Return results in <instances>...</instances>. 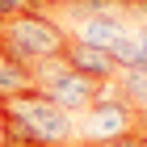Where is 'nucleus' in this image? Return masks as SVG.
Masks as SVG:
<instances>
[{
	"label": "nucleus",
	"instance_id": "nucleus-1",
	"mask_svg": "<svg viewBox=\"0 0 147 147\" xmlns=\"http://www.w3.org/2000/svg\"><path fill=\"white\" fill-rule=\"evenodd\" d=\"M63 46H67V30H63V21L46 17V13L9 17L0 25V55L21 63V67H34L38 59L63 55Z\"/></svg>",
	"mask_w": 147,
	"mask_h": 147
},
{
	"label": "nucleus",
	"instance_id": "nucleus-2",
	"mask_svg": "<svg viewBox=\"0 0 147 147\" xmlns=\"http://www.w3.org/2000/svg\"><path fill=\"white\" fill-rule=\"evenodd\" d=\"M0 109L9 113V118H17V122L34 135V143L42 147H67L76 143V122H71L67 109H59L46 92L38 88H25L17 92V97H9V101H0Z\"/></svg>",
	"mask_w": 147,
	"mask_h": 147
},
{
	"label": "nucleus",
	"instance_id": "nucleus-3",
	"mask_svg": "<svg viewBox=\"0 0 147 147\" xmlns=\"http://www.w3.org/2000/svg\"><path fill=\"white\" fill-rule=\"evenodd\" d=\"M30 80H34L38 92H46L59 109H67V113H84V109H88V105L113 84V80L101 84V80H88V76H80V71H71L67 63H63V55L38 59L34 67H30Z\"/></svg>",
	"mask_w": 147,
	"mask_h": 147
},
{
	"label": "nucleus",
	"instance_id": "nucleus-4",
	"mask_svg": "<svg viewBox=\"0 0 147 147\" xmlns=\"http://www.w3.org/2000/svg\"><path fill=\"white\" fill-rule=\"evenodd\" d=\"M126 130H139V113L118 97V88H105L97 101L84 109V122L76 126V143L84 147H97V143H109V139L126 135Z\"/></svg>",
	"mask_w": 147,
	"mask_h": 147
},
{
	"label": "nucleus",
	"instance_id": "nucleus-5",
	"mask_svg": "<svg viewBox=\"0 0 147 147\" xmlns=\"http://www.w3.org/2000/svg\"><path fill=\"white\" fill-rule=\"evenodd\" d=\"M63 63H67L71 71H80V76H88V80H101V84H109L113 71H118V67H113V59L105 55V51L76 42L71 34H67V46H63Z\"/></svg>",
	"mask_w": 147,
	"mask_h": 147
},
{
	"label": "nucleus",
	"instance_id": "nucleus-6",
	"mask_svg": "<svg viewBox=\"0 0 147 147\" xmlns=\"http://www.w3.org/2000/svg\"><path fill=\"white\" fill-rule=\"evenodd\" d=\"M122 34H130V21H126V17H88V21H80L76 30H71L76 42L97 46V51H109Z\"/></svg>",
	"mask_w": 147,
	"mask_h": 147
},
{
	"label": "nucleus",
	"instance_id": "nucleus-7",
	"mask_svg": "<svg viewBox=\"0 0 147 147\" xmlns=\"http://www.w3.org/2000/svg\"><path fill=\"white\" fill-rule=\"evenodd\" d=\"M59 9L76 17V21H88V17H122V0H59Z\"/></svg>",
	"mask_w": 147,
	"mask_h": 147
},
{
	"label": "nucleus",
	"instance_id": "nucleus-8",
	"mask_svg": "<svg viewBox=\"0 0 147 147\" xmlns=\"http://www.w3.org/2000/svg\"><path fill=\"white\" fill-rule=\"evenodd\" d=\"M34 88V80H30V67H21V63H13V59L0 55V101H9V97H17V92Z\"/></svg>",
	"mask_w": 147,
	"mask_h": 147
},
{
	"label": "nucleus",
	"instance_id": "nucleus-9",
	"mask_svg": "<svg viewBox=\"0 0 147 147\" xmlns=\"http://www.w3.org/2000/svg\"><path fill=\"white\" fill-rule=\"evenodd\" d=\"M105 55L113 59V67H135V55H139V38L135 34H122L118 42L105 51Z\"/></svg>",
	"mask_w": 147,
	"mask_h": 147
},
{
	"label": "nucleus",
	"instance_id": "nucleus-10",
	"mask_svg": "<svg viewBox=\"0 0 147 147\" xmlns=\"http://www.w3.org/2000/svg\"><path fill=\"white\" fill-rule=\"evenodd\" d=\"M25 13H42V4H38V0H0V21L25 17Z\"/></svg>",
	"mask_w": 147,
	"mask_h": 147
},
{
	"label": "nucleus",
	"instance_id": "nucleus-11",
	"mask_svg": "<svg viewBox=\"0 0 147 147\" xmlns=\"http://www.w3.org/2000/svg\"><path fill=\"white\" fill-rule=\"evenodd\" d=\"M139 143H143V130H126V135L109 139V143H97V147H139Z\"/></svg>",
	"mask_w": 147,
	"mask_h": 147
},
{
	"label": "nucleus",
	"instance_id": "nucleus-12",
	"mask_svg": "<svg viewBox=\"0 0 147 147\" xmlns=\"http://www.w3.org/2000/svg\"><path fill=\"white\" fill-rule=\"evenodd\" d=\"M135 67L147 71V38H139V55H135Z\"/></svg>",
	"mask_w": 147,
	"mask_h": 147
},
{
	"label": "nucleus",
	"instance_id": "nucleus-13",
	"mask_svg": "<svg viewBox=\"0 0 147 147\" xmlns=\"http://www.w3.org/2000/svg\"><path fill=\"white\" fill-rule=\"evenodd\" d=\"M38 4H59V0H38Z\"/></svg>",
	"mask_w": 147,
	"mask_h": 147
},
{
	"label": "nucleus",
	"instance_id": "nucleus-14",
	"mask_svg": "<svg viewBox=\"0 0 147 147\" xmlns=\"http://www.w3.org/2000/svg\"><path fill=\"white\" fill-rule=\"evenodd\" d=\"M139 147H147V135H143V143H139Z\"/></svg>",
	"mask_w": 147,
	"mask_h": 147
},
{
	"label": "nucleus",
	"instance_id": "nucleus-15",
	"mask_svg": "<svg viewBox=\"0 0 147 147\" xmlns=\"http://www.w3.org/2000/svg\"><path fill=\"white\" fill-rule=\"evenodd\" d=\"M0 25H4V21H0Z\"/></svg>",
	"mask_w": 147,
	"mask_h": 147
}]
</instances>
